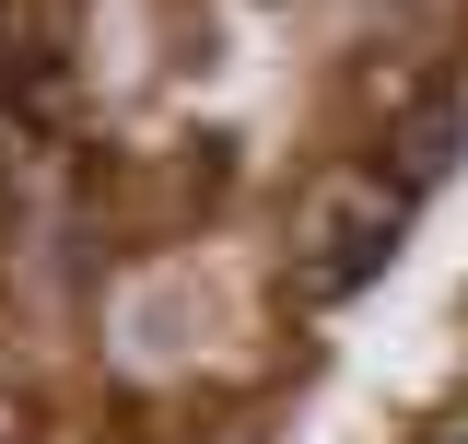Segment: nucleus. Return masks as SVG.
Segmentation results:
<instances>
[{"label": "nucleus", "instance_id": "f257e3e1", "mask_svg": "<svg viewBox=\"0 0 468 444\" xmlns=\"http://www.w3.org/2000/svg\"><path fill=\"white\" fill-rule=\"evenodd\" d=\"M410 211H421V199H410L399 175H375L363 199H340V211L316 222V246H304L292 292H304V304H351L363 280H387V258L410 246Z\"/></svg>", "mask_w": 468, "mask_h": 444}, {"label": "nucleus", "instance_id": "f03ea898", "mask_svg": "<svg viewBox=\"0 0 468 444\" xmlns=\"http://www.w3.org/2000/svg\"><path fill=\"white\" fill-rule=\"evenodd\" d=\"M457 153H468V94L445 82V94H421V106L399 117V141H387V164H399V187H410V199H433V187L457 175Z\"/></svg>", "mask_w": 468, "mask_h": 444}, {"label": "nucleus", "instance_id": "7ed1b4c3", "mask_svg": "<svg viewBox=\"0 0 468 444\" xmlns=\"http://www.w3.org/2000/svg\"><path fill=\"white\" fill-rule=\"evenodd\" d=\"M433 444H468V409H457V421H433Z\"/></svg>", "mask_w": 468, "mask_h": 444}]
</instances>
